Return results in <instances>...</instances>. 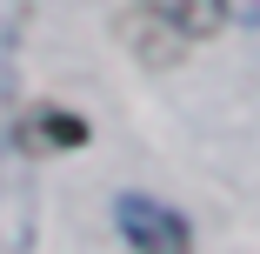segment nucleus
<instances>
[{"instance_id": "nucleus-1", "label": "nucleus", "mask_w": 260, "mask_h": 254, "mask_svg": "<svg viewBox=\"0 0 260 254\" xmlns=\"http://www.w3.org/2000/svg\"><path fill=\"white\" fill-rule=\"evenodd\" d=\"M114 221H120V234H127L134 254H193L187 221L167 208V201H153V194H120L114 201Z\"/></svg>"}, {"instance_id": "nucleus-2", "label": "nucleus", "mask_w": 260, "mask_h": 254, "mask_svg": "<svg viewBox=\"0 0 260 254\" xmlns=\"http://www.w3.org/2000/svg\"><path fill=\"white\" fill-rule=\"evenodd\" d=\"M153 14H160L180 40H200V34H214L220 27V0H147Z\"/></svg>"}, {"instance_id": "nucleus-3", "label": "nucleus", "mask_w": 260, "mask_h": 254, "mask_svg": "<svg viewBox=\"0 0 260 254\" xmlns=\"http://www.w3.org/2000/svg\"><path fill=\"white\" fill-rule=\"evenodd\" d=\"M27 140H47V147H80V140H87V121H74V114H40V121L27 127Z\"/></svg>"}, {"instance_id": "nucleus-4", "label": "nucleus", "mask_w": 260, "mask_h": 254, "mask_svg": "<svg viewBox=\"0 0 260 254\" xmlns=\"http://www.w3.org/2000/svg\"><path fill=\"white\" fill-rule=\"evenodd\" d=\"M220 14H234V20H247V27H260V0H220Z\"/></svg>"}, {"instance_id": "nucleus-5", "label": "nucleus", "mask_w": 260, "mask_h": 254, "mask_svg": "<svg viewBox=\"0 0 260 254\" xmlns=\"http://www.w3.org/2000/svg\"><path fill=\"white\" fill-rule=\"evenodd\" d=\"M0 20H7V0H0Z\"/></svg>"}]
</instances>
